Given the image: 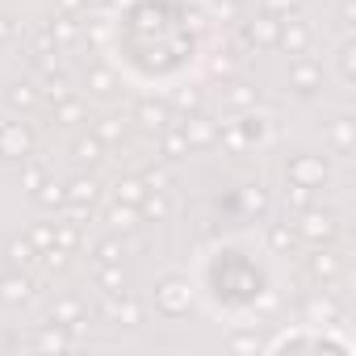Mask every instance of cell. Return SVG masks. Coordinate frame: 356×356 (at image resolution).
I'll use <instances>...</instances> for the list:
<instances>
[{
  "label": "cell",
  "instance_id": "obj_1",
  "mask_svg": "<svg viewBox=\"0 0 356 356\" xmlns=\"http://www.w3.org/2000/svg\"><path fill=\"white\" fill-rule=\"evenodd\" d=\"M155 306H159V314H168V318L189 314V306H193L189 281H185V277H163V281L155 285Z\"/></svg>",
  "mask_w": 356,
  "mask_h": 356
},
{
  "label": "cell",
  "instance_id": "obj_2",
  "mask_svg": "<svg viewBox=\"0 0 356 356\" xmlns=\"http://www.w3.org/2000/svg\"><path fill=\"white\" fill-rule=\"evenodd\" d=\"M298 239H310V243H327V239H335V231H339V222H335V214L331 210H314V206H306V210H298Z\"/></svg>",
  "mask_w": 356,
  "mask_h": 356
},
{
  "label": "cell",
  "instance_id": "obj_3",
  "mask_svg": "<svg viewBox=\"0 0 356 356\" xmlns=\"http://www.w3.org/2000/svg\"><path fill=\"white\" fill-rule=\"evenodd\" d=\"M327 176H331V168H327L323 155H298V159H289V185L318 189V185H327Z\"/></svg>",
  "mask_w": 356,
  "mask_h": 356
},
{
  "label": "cell",
  "instance_id": "obj_4",
  "mask_svg": "<svg viewBox=\"0 0 356 356\" xmlns=\"http://www.w3.org/2000/svg\"><path fill=\"white\" fill-rule=\"evenodd\" d=\"M30 151H34V134H30V126H22V122H5V126H0V155L26 159Z\"/></svg>",
  "mask_w": 356,
  "mask_h": 356
},
{
  "label": "cell",
  "instance_id": "obj_5",
  "mask_svg": "<svg viewBox=\"0 0 356 356\" xmlns=\"http://www.w3.org/2000/svg\"><path fill=\"white\" fill-rule=\"evenodd\" d=\"M310 26L302 17H281V34H277V47L289 51V55H306L310 51Z\"/></svg>",
  "mask_w": 356,
  "mask_h": 356
},
{
  "label": "cell",
  "instance_id": "obj_6",
  "mask_svg": "<svg viewBox=\"0 0 356 356\" xmlns=\"http://www.w3.org/2000/svg\"><path fill=\"white\" fill-rule=\"evenodd\" d=\"M289 88L302 92V97L318 92V88H323V67H318L314 59H298V63L289 67Z\"/></svg>",
  "mask_w": 356,
  "mask_h": 356
},
{
  "label": "cell",
  "instance_id": "obj_7",
  "mask_svg": "<svg viewBox=\"0 0 356 356\" xmlns=\"http://www.w3.org/2000/svg\"><path fill=\"white\" fill-rule=\"evenodd\" d=\"M34 289L38 285L26 273H5V277H0V302H9V306H26L34 298Z\"/></svg>",
  "mask_w": 356,
  "mask_h": 356
},
{
  "label": "cell",
  "instance_id": "obj_8",
  "mask_svg": "<svg viewBox=\"0 0 356 356\" xmlns=\"http://www.w3.org/2000/svg\"><path fill=\"white\" fill-rule=\"evenodd\" d=\"M181 130H185V138H189V147H214L218 143V122H210V118H181Z\"/></svg>",
  "mask_w": 356,
  "mask_h": 356
},
{
  "label": "cell",
  "instance_id": "obj_9",
  "mask_svg": "<svg viewBox=\"0 0 356 356\" xmlns=\"http://www.w3.org/2000/svg\"><path fill=\"white\" fill-rule=\"evenodd\" d=\"M243 34L256 42V51H260V47H277V34H281V17H273V13H260L256 22H248V26H243Z\"/></svg>",
  "mask_w": 356,
  "mask_h": 356
},
{
  "label": "cell",
  "instance_id": "obj_10",
  "mask_svg": "<svg viewBox=\"0 0 356 356\" xmlns=\"http://www.w3.org/2000/svg\"><path fill=\"white\" fill-rule=\"evenodd\" d=\"M5 260H9V268H13V273H30V268L38 264V248L30 243V235H22V239H9V248H5Z\"/></svg>",
  "mask_w": 356,
  "mask_h": 356
},
{
  "label": "cell",
  "instance_id": "obj_11",
  "mask_svg": "<svg viewBox=\"0 0 356 356\" xmlns=\"http://www.w3.org/2000/svg\"><path fill=\"white\" fill-rule=\"evenodd\" d=\"M134 118H138V126H143V130H155V134H159V130L172 122V109H168L163 101H138Z\"/></svg>",
  "mask_w": 356,
  "mask_h": 356
},
{
  "label": "cell",
  "instance_id": "obj_12",
  "mask_svg": "<svg viewBox=\"0 0 356 356\" xmlns=\"http://www.w3.org/2000/svg\"><path fill=\"white\" fill-rule=\"evenodd\" d=\"M159 151L168 155V159H176V155H189L193 147H189V138H185V130H181V122H168L163 130H159Z\"/></svg>",
  "mask_w": 356,
  "mask_h": 356
},
{
  "label": "cell",
  "instance_id": "obj_13",
  "mask_svg": "<svg viewBox=\"0 0 356 356\" xmlns=\"http://www.w3.org/2000/svg\"><path fill=\"white\" fill-rule=\"evenodd\" d=\"M72 159H76L80 168H97V163L105 159V143H101L97 134H84V138L72 143Z\"/></svg>",
  "mask_w": 356,
  "mask_h": 356
},
{
  "label": "cell",
  "instance_id": "obj_14",
  "mask_svg": "<svg viewBox=\"0 0 356 356\" xmlns=\"http://www.w3.org/2000/svg\"><path fill=\"white\" fill-rule=\"evenodd\" d=\"M306 273L314 277V281H335L339 277V256H331V252H310L306 256Z\"/></svg>",
  "mask_w": 356,
  "mask_h": 356
},
{
  "label": "cell",
  "instance_id": "obj_15",
  "mask_svg": "<svg viewBox=\"0 0 356 356\" xmlns=\"http://www.w3.org/2000/svg\"><path fill=\"white\" fill-rule=\"evenodd\" d=\"M63 189H67V202H76V206H97V197H101V185L92 176H72Z\"/></svg>",
  "mask_w": 356,
  "mask_h": 356
},
{
  "label": "cell",
  "instance_id": "obj_16",
  "mask_svg": "<svg viewBox=\"0 0 356 356\" xmlns=\"http://www.w3.org/2000/svg\"><path fill=\"white\" fill-rule=\"evenodd\" d=\"M138 214H143V218H151V222H163V218L172 214L168 193H163V189H147V193H143V202H138Z\"/></svg>",
  "mask_w": 356,
  "mask_h": 356
},
{
  "label": "cell",
  "instance_id": "obj_17",
  "mask_svg": "<svg viewBox=\"0 0 356 356\" xmlns=\"http://www.w3.org/2000/svg\"><path fill=\"white\" fill-rule=\"evenodd\" d=\"M109 318H113L118 327H138V323H143V306H138L134 298H122V293H113Z\"/></svg>",
  "mask_w": 356,
  "mask_h": 356
},
{
  "label": "cell",
  "instance_id": "obj_18",
  "mask_svg": "<svg viewBox=\"0 0 356 356\" xmlns=\"http://www.w3.org/2000/svg\"><path fill=\"white\" fill-rule=\"evenodd\" d=\"M105 222H109L113 231H134V227H138V206H126V202H113V206L105 210Z\"/></svg>",
  "mask_w": 356,
  "mask_h": 356
},
{
  "label": "cell",
  "instance_id": "obj_19",
  "mask_svg": "<svg viewBox=\"0 0 356 356\" xmlns=\"http://www.w3.org/2000/svg\"><path fill=\"white\" fill-rule=\"evenodd\" d=\"M34 202H38L42 210H59V206H67V189L55 185V181H42V185L34 189Z\"/></svg>",
  "mask_w": 356,
  "mask_h": 356
},
{
  "label": "cell",
  "instance_id": "obj_20",
  "mask_svg": "<svg viewBox=\"0 0 356 356\" xmlns=\"http://www.w3.org/2000/svg\"><path fill=\"white\" fill-rule=\"evenodd\" d=\"M84 318V306L76 302V298H59L55 306H51V323H59V327H72V323H80Z\"/></svg>",
  "mask_w": 356,
  "mask_h": 356
},
{
  "label": "cell",
  "instance_id": "obj_21",
  "mask_svg": "<svg viewBox=\"0 0 356 356\" xmlns=\"http://www.w3.org/2000/svg\"><path fill=\"white\" fill-rule=\"evenodd\" d=\"M88 92H92V97H113V92H118V76H113L109 67H92V72H88Z\"/></svg>",
  "mask_w": 356,
  "mask_h": 356
},
{
  "label": "cell",
  "instance_id": "obj_22",
  "mask_svg": "<svg viewBox=\"0 0 356 356\" xmlns=\"http://www.w3.org/2000/svg\"><path fill=\"white\" fill-rule=\"evenodd\" d=\"M268 248H273V252H293V248H298V231H293L289 222H273V227H268Z\"/></svg>",
  "mask_w": 356,
  "mask_h": 356
},
{
  "label": "cell",
  "instance_id": "obj_23",
  "mask_svg": "<svg viewBox=\"0 0 356 356\" xmlns=\"http://www.w3.org/2000/svg\"><path fill=\"white\" fill-rule=\"evenodd\" d=\"M113 193H118V202H126V206H138V202H143V193H147V185L138 181V176H122V181L113 185Z\"/></svg>",
  "mask_w": 356,
  "mask_h": 356
},
{
  "label": "cell",
  "instance_id": "obj_24",
  "mask_svg": "<svg viewBox=\"0 0 356 356\" xmlns=\"http://www.w3.org/2000/svg\"><path fill=\"white\" fill-rule=\"evenodd\" d=\"M55 122H63V126H76V122H84V101H76V97H63V101H55Z\"/></svg>",
  "mask_w": 356,
  "mask_h": 356
},
{
  "label": "cell",
  "instance_id": "obj_25",
  "mask_svg": "<svg viewBox=\"0 0 356 356\" xmlns=\"http://www.w3.org/2000/svg\"><path fill=\"white\" fill-rule=\"evenodd\" d=\"M97 138H101V143H122V138H126V122H122L118 113L101 118V122H97Z\"/></svg>",
  "mask_w": 356,
  "mask_h": 356
},
{
  "label": "cell",
  "instance_id": "obj_26",
  "mask_svg": "<svg viewBox=\"0 0 356 356\" xmlns=\"http://www.w3.org/2000/svg\"><path fill=\"white\" fill-rule=\"evenodd\" d=\"M97 281H101V289L113 298V293H122V264H97Z\"/></svg>",
  "mask_w": 356,
  "mask_h": 356
},
{
  "label": "cell",
  "instance_id": "obj_27",
  "mask_svg": "<svg viewBox=\"0 0 356 356\" xmlns=\"http://www.w3.org/2000/svg\"><path fill=\"white\" fill-rule=\"evenodd\" d=\"M47 26H51L55 42H76V38H80V22H76V17H67V13H63V17H55V22H47Z\"/></svg>",
  "mask_w": 356,
  "mask_h": 356
},
{
  "label": "cell",
  "instance_id": "obj_28",
  "mask_svg": "<svg viewBox=\"0 0 356 356\" xmlns=\"http://www.w3.org/2000/svg\"><path fill=\"white\" fill-rule=\"evenodd\" d=\"M256 97H260V92H256L252 84H231V88H227V105H231V109H252Z\"/></svg>",
  "mask_w": 356,
  "mask_h": 356
},
{
  "label": "cell",
  "instance_id": "obj_29",
  "mask_svg": "<svg viewBox=\"0 0 356 356\" xmlns=\"http://www.w3.org/2000/svg\"><path fill=\"white\" fill-rule=\"evenodd\" d=\"M38 256H42V268H47L51 277L72 264V252H67V248H47V252H38Z\"/></svg>",
  "mask_w": 356,
  "mask_h": 356
},
{
  "label": "cell",
  "instance_id": "obj_30",
  "mask_svg": "<svg viewBox=\"0 0 356 356\" xmlns=\"http://www.w3.org/2000/svg\"><path fill=\"white\" fill-rule=\"evenodd\" d=\"M5 101H9L13 109H30V105L38 101V92H34L30 84H9V92H5Z\"/></svg>",
  "mask_w": 356,
  "mask_h": 356
},
{
  "label": "cell",
  "instance_id": "obj_31",
  "mask_svg": "<svg viewBox=\"0 0 356 356\" xmlns=\"http://www.w3.org/2000/svg\"><path fill=\"white\" fill-rule=\"evenodd\" d=\"M55 248L76 252V248H80V227H76V222H55Z\"/></svg>",
  "mask_w": 356,
  "mask_h": 356
},
{
  "label": "cell",
  "instance_id": "obj_32",
  "mask_svg": "<svg viewBox=\"0 0 356 356\" xmlns=\"http://www.w3.org/2000/svg\"><path fill=\"white\" fill-rule=\"evenodd\" d=\"M67 343H72V339H67V331H63V327H59V323H55V327H47V331H38V335H34V348H67Z\"/></svg>",
  "mask_w": 356,
  "mask_h": 356
},
{
  "label": "cell",
  "instance_id": "obj_33",
  "mask_svg": "<svg viewBox=\"0 0 356 356\" xmlns=\"http://www.w3.org/2000/svg\"><path fill=\"white\" fill-rule=\"evenodd\" d=\"M335 63H339V76H343V84H352V80H356V47H352V42H343Z\"/></svg>",
  "mask_w": 356,
  "mask_h": 356
},
{
  "label": "cell",
  "instance_id": "obj_34",
  "mask_svg": "<svg viewBox=\"0 0 356 356\" xmlns=\"http://www.w3.org/2000/svg\"><path fill=\"white\" fill-rule=\"evenodd\" d=\"M331 143H335V151H339V155H348V151H352V122H348V118H339V122L331 126Z\"/></svg>",
  "mask_w": 356,
  "mask_h": 356
},
{
  "label": "cell",
  "instance_id": "obj_35",
  "mask_svg": "<svg viewBox=\"0 0 356 356\" xmlns=\"http://www.w3.org/2000/svg\"><path fill=\"white\" fill-rule=\"evenodd\" d=\"M30 243H34L38 252H47V248H55V222H38V227L30 231Z\"/></svg>",
  "mask_w": 356,
  "mask_h": 356
},
{
  "label": "cell",
  "instance_id": "obj_36",
  "mask_svg": "<svg viewBox=\"0 0 356 356\" xmlns=\"http://www.w3.org/2000/svg\"><path fill=\"white\" fill-rule=\"evenodd\" d=\"M97 264H122V243L118 239H101L97 243Z\"/></svg>",
  "mask_w": 356,
  "mask_h": 356
},
{
  "label": "cell",
  "instance_id": "obj_37",
  "mask_svg": "<svg viewBox=\"0 0 356 356\" xmlns=\"http://www.w3.org/2000/svg\"><path fill=\"white\" fill-rule=\"evenodd\" d=\"M138 181H143L147 189H168V185H172V176H168V168H143Z\"/></svg>",
  "mask_w": 356,
  "mask_h": 356
},
{
  "label": "cell",
  "instance_id": "obj_38",
  "mask_svg": "<svg viewBox=\"0 0 356 356\" xmlns=\"http://www.w3.org/2000/svg\"><path fill=\"white\" fill-rule=\"evenodd\" d=\"M42 181H47V172H42V163H26V168H22V185H26L30 193H34V189H38Z\"/></svg>",
  "mask_w": 356,
  "mask_h": 356
},
{
  "label": "cell",
  "instance_id": "obj_39",
  "mask_svg": "<svg viewBox=\"0 0 356 356\" xmlns=\"http://www.w3.org/2000/svg\"><path fill=\"white\" fill-rule=\"evenodd\" d=\"M260 9L273 13V17H289V13L298 9V0H260Z\"/></svg>",
  "mask_w": 356,
  "mask_h": 356
},
{
  "label": "cell",
  "instance_id": "obj_40",
  "mask_svg": "<svg viewBox=\"0 0 356 356\" xmlns=\"http://www.w3.org/2000/svg\"><path fill=\"white\" fill-rule=\"evenodd\" d=\"M331 314H335V306H331V289H327L323 298H314V302H310V318H323V323H327Z\"/></svg>",
  "mask_w": 356,
  "mask_h": 356
},
{
  "label": "cell",
  "instance_id": "obj_41",
  "mask_svg": "<svg viewBox=\"0 0 356 356\" xmlns=\"http://www.w3.org/2000/svg\"><path fill=\"white\" fill-rule=\"evenodd\" d=\"M285 202H289L293 210H306V206H310V189H306V185H289V193H285Z\"/></svg>",
  "mask_w": 356,
  "mask_h": 356
},
{
  "label": "cell",
  "instance_id": "obj_42",
  "mask_svg": "<svg viewBox=\"0 0 356 356\" xmlns=\"http://www.w3.org/2000/svg\"><path fill=\"white\" fill-rule=\"evenodd\" d=\"M231 348H235V352H256V348H260V339H256V335H248V331H239V335H231Z\"/></svg>",
  "mask_w": 356,
  "mask_h": 356
},
{
  "label": "cell",
  "instance_id": "obj_43",
  "mask_svg": "<svg viewBox=\"0 0 356 356\" xmlns=\"http://www.w3.org/2000/svg\"><path fill=\"white\" fill-rule=\"evenodd\" d=\"M176 105H181V109H197L202 105V92L197 88H181V92H176Z\"/></svg>",
  "mask_w": 356,
  "mask_h": 356
},
{
  "label": "cell",
  "instance_id": "obj_44",
  "mask_svg": "<svg viewBox=\"0 0 356 356\" xmlns=\"http://www.w3.org/2000/svg\"><path fill=\"white\" fill-rule=\"evenodd\" d=\"M243 206H248V210H264V206H268V197H264L260 189H248V193H243Z\"/></svg>",
  "mask_w": 356,
  "mask_h": 356
},
{
  "label": "cell",
  "instance_id": "obj_45",
  "mask_svg": "<svg viewBox=\"0 0 356 356\" xmlns=\"http://www.w3.org/2000/svg\"><path fill=\"white\" fill-rule=\"evenodd\" d=\"M218 17L222 22H235L239 17V0H218Z\"/></svg>",
  "mask_w": 356,
  "mask_h": 356
},
{
  "label": "cell",
  "instance_id": "obj_46",
  "mask_svg": "<svg viewBox=\"0 0 356 356\" xmlns=\"http://www.w3.org/2000/svg\"><path fill=\"white\" fill-rule=\"evenodd\" d=\"M352 17H356V5H352V0H343V5H339V26L348 30V26H352Z\"/></svg>",
  "mask_w": 356,
  "mask_h": 356
},
{
  "label": "cell",
  "instance_id": "obj_47",
  "mask_svg": "<svg viewBox=\"0 0 356 356\" xmlns=\"http://www.w3.org/2000/svg\"><path fill=\"white\" fill-rule=\"evenodd\" d=\"M214 72H218V76H227V72H235V59H227V55H222V59H214Z\"/></svg>",
  "mask_w": 356,
  "mask_h": 356
},
{
  "label": "cell",
  "instance_id": "obj_48",
  "mask_svg": "<svg viewBox=\"0 0 356 356\" xmlns=\"http://www.w3.org/2000/svg\"><path fill=\"white\" fill-rule=\"evenodd\" d=\"M13 34H17V30H13V22H9V17H0V42H9Z\"/></svg>",
  "mask_w": 356,
  "mask_h": 356
},
{
  "label": "cell",
  "instance_id": "obj_49",
  "mask_svg": "<svg viewBox=\"0 0 356 356\" xmlns=\"http://www.w3.org/2000/svg\"><path fill=\"white\" fill-rule=\"evenodd\" d=\"M59 9L63 13H76V9H84V0H59Z\"/></svg>",
  "mask_w": 356,
  "mask_h": 356
},
{
  "label": "cell",
  "instance_id": "obj_50",
  "mask_svg": "<svg viewBox=\"0 0 356 356\" xmlns=\"http://www.w3.org/2000/svg\"><path fill=\"white\" fill-rule=\"evenodd\" d=\"M88 5H105V0H84V9H88Z\"/></svg>",
  "mask_w": 356,
  "mask_h": 356
}]
</instances>
